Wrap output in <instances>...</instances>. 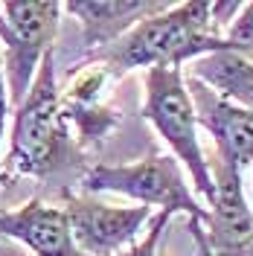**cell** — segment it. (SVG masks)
Wrapping results in <instances>:
<instances>
[{"instance_id":"1","label":"cell","mask_w":253,"mask_h":256,"mask_svg":"<svg viewBox=\"0 0 253 256\" xmlns=\"http://www.w3.org/2000/svg\"><path fill=\"white\" fill-rule=\"evenodd\" d=\"M230 50L216 26L212 3H174L166 12L140 20L114 44L94 52H84L82 64L102 67L111 79H120L131 70L152 67H184L210 52Z\"/></svg>"},{"instance_id":"2","label":"cell","mask_w":253,"mask_h":256,"mask_svg":"<svg viewBox=\"0 0 253 256\" xmlns=\"http://www.w3.org/2000/svg\"><path fill=\"white\" fill-rule=\"evenodd\" d=\"M67 158H70V128L58 90L56 50H50L24 102L15 111L3 169L15 178H50L67 163Z\"/></svg>"},{"instance_id":"3","label":"cell","mask_w":253,"mask_h":256,"mask_svg":"<svg viewBox=\"0 0 253 256\" xmlns=\"http://www.w3.org/2000/svg\"><path fill=\"white\" fill-rule=\"evenodd\" d=\"M142 82H146L142 120L152 122V128L163 137V143L172 148V158L184 166L192 186L210 204L216 195V184L210 175V160L198 140V120L184 67H152L146 70Z\"/></svg>"},{"instance_id":"4","label":"cell","mask_w":253,"mask_h":256,"mask_svg":"<svg viewBox=\"0 0 253 256\" xmlns=\"http://www.w3.org/2000/svg\"><path fill=\"white\" fill-rule=\"evenodd\" d=\"M84 192H116L128 195L142 207H160L166 212H184L190 216L192 233L201 230L206 222V207L198 204L195 192L190 190V180L184 166L172 154H148L137 163H99L88 169L82 178Z\"/></svg>"},{"instance_id":"5","label":"cell","mask_w":253,"mask_h":256,"mask_svg":"<svg viewBox=\"0 0 253 256\" xmlns=\"http://www.w3.org/2000/svg\"><path fill=\"white\" fill-rule=\"evenodd\" d=\"M62 15L64 3L52 0L0 3V56L9 84V102H15V108L24 102L44 56L56 50L52 44L62 26Z\"/></svg>"},{"instance_id":"6","label":"cell","mask_w":253,"mask_h":256,"mask_svg":"<svg viewBox=\"0 0 253 256\" xmlns=\"http://www.w3.org/2000/svg\"><path fill=\"white\" fill-rule=\"evenodd\" d=\"M73 242L84 256H116L140 239L152 222V207H114L90 195H70L64 204Z\"/></svg>"},{"instance_id":"7","label":"cell","mask_w":253,"mask_h":256,"mask_svg":"<svg viewBox=\"0 0 253 256\" xmlns=\"http://www.w3.org/2000/svg\"><path fill=\"white\" fill-rule=\"evenodd\" d=\"M186 88L195 105L198 126L210 131L216 143V158L236 166L238 172L253 166V111H244L222 96H216L195 79H186Z\"/></svg>"},{"instance_id":"8","label":"cell","mask_w":253,"mask_h":256,"mask_svg":"<svg viewBox=\"0 0 253 256\" xmlns=\"http://www.w3.org/2000/svg\"><path fill=\"white\" fill-rule=\"evenodd\" d=\"M0 236L20 242L35 256H84L73 242L62 207L30 198L18 210H0Z\"/></svg>"},{"instance_id":"9","label":"cell","mask_w":253,"mask_h":256,"mask_svg":"<svg viewBox=\"0 0 253 256\" xmlns=\"http://www.w3.org/2000/svg\"><path fill=\"white\" fill-rule=\"evenodd\" d=\"M169 6L172 3H158V0H73L64 3V12L82 24L84 50L94 52L122 38L140 20L166 12Z\"/></svg>"},{"instance_id":"10","label":"cell","mask_w":253,"mask_h":256,"mask_svg":"<svg viewBox=\"0 0 253 256\" xmlns=\"http://www.w3.org/2000/svg\"><path fill=\"white\" fill-rule=\"evenodd\" d=\"M190 79L201 82L216 96L233 102L244 111H253V56L222 50L192 62Z\"/></svg>"},{"instance_id":"11","label":"cell","mask_w":253,"mask_h":256,"mask_svg":"<svg viewBox=\"0 0 253 256\" xmlns=\"http://www.w3.org/2000/svg\"><path fill=\"white\" fill-rule=\"evenodd\" d=\"M224 41L230 44V50L253 56V3L238 6V12L233 15L230 26L224 32Z\"/></svg>"},{"instance_id":"12","label":"cell","mask_w":253,"mask_h":256,"mask_svg":"<svg viewBox=\"0 0 253 256\" xmlns=\"http://www.w3.org/2000/svg\"><path fill=\"white\" fill-rule=\"evenodd\" d=\"M169 218H172V212H166V210H160L158 216H152V227L146 230V236L137 239L131 248H126L122 254H116V256H158V244L163 239V230H166Z\"/></svg>"},{"instance_id":"13","label":"cell","mask_w":253,"mask_h":256,"mask_svg":"<svg viewBox=\"0 0 253 256\" xmlns=\"http://www.w3.org/2000/svg\"><path fill=\"white\" fill-rule=\"evenodd\" d=\"M9 84H6V70H3V56H0V140L6 134V120H9Z\"/></svg>"},{"instance_id":"14","label":"cell","mask_w":253,"mask_h":256,"mask_svg":"<svg viewBox=\"0 0 253 256\" xmlns=\"http://www.w3.org/2000/svg\"><path fill=\"white\" fill-rule=\"evenodd\" d=\"M0 169H3V158H0Z\"/></svg>"}]
</instances>
